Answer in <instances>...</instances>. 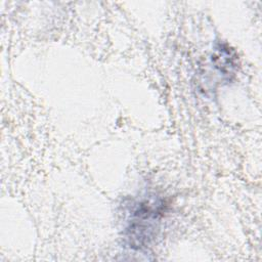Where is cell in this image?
Masks as SVG:
<instances>
[{
  "label": "cell",
  "mask_w": 262,
  "mask_h": 262,
  "mask_svg": "<svg viewBox=\"0 0 262 262\" xmlns=\"http://www.w3.org/2000/svg\"><path fill=\"white\" fill-rule=\"evenodd\" d=\"M166 203L161 198L148 196L135 201L129 209L124 237L133 250L148 248L160 232Z\"/></svg>",
  "instance_id": "1"
},
{
  "label": "cell",
  "mask_w": 262,
  "mask_h": 262,
  "mask_svg": "<svg viewBox=\"0 0 262 262\" xmlns=\"http://www.w3.org/2000/svg\"><path fill=\"white\" fill-rule=\"evenodd\" d=\"M236 54L234 51L225 44H218L215 48V52L212 56V60L218 71L229 78L233 75V71L236 69Z\"/></svg>",
  "instance_id": "2"
}]
</instances>
